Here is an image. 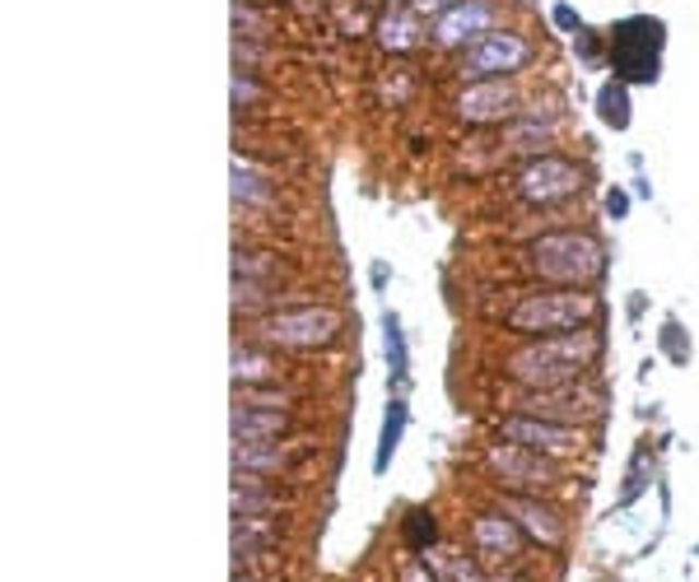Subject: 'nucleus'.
<instances>
[{"mask_svg": "<svg viewBox=\"0 0 699 582\" xmlns=\"http://www.w3.org/2000/svg\"><path fill=\"white\" fill-rule=\"evenodd\" d=\"M602 341L592 331H565V336H541L522 345L518 355L503 359V373L528 392H550V387H569L583 378V368L597 359Z\"/></svg>", "mask_w": 699, "mask_h": 582, "instance_id": "obj_1", "label": "nucleus"}, {"mask_svg": "<svg viewBox=\"0 0 699 582\" xmlns=\"http://www.w3.org/2000/svg\"><path fill=\"white\" fill-rule=\"evenodd\" d=\"M528 271L550 285H592L606 271V252L592 234H546L528 247Z\"/></svg>", "mask_w": 699, "mask_h": 582, "instance_id": "obj_2", "label": "nucleus"}, {"mask_svg": "<svg viewBox=\"0 0 699 582\" xmlns=\"http://www.w3.org/2000/svg\"><path fill=\"white\" fill-rule=\"evenodd\" d=\"M662 43H667V24L653 14H629L611 28V70L625 84H653L662 66Z\"/></svg>", "mask_w": 699, "mask_h": 582, "instance_id": "obj_3", "label": "nucleus"}, {"mask_svg": "<svg viewBox=\"0 0 699 582\" xmlns=\"http://www.w3.org/2000/svg\"><path fill=\"white\" fill-rule=\"evenodd\" d=\"M345 317L327 304H304V308H280L257 322V345H280V349H327L341 341Z\"/></svg>", "mask_w": 699, "mask_h": 582, "instance_id": "obj_4", "label": "nucleus"}, {"mask_svg": "<svg viewBox=\"0 0 699 582\" xmlns=\"http://www.w3.org/2000/svg\"><path fill=\"white\" fill-rule=\"evenodd\" d=\"M592 312H597L592 294H528L518 308H509L503 326L518 336H565L588 326Z\"/></svg>", "mask_w": 699, "mask_h": 582, "instance_id": "obj_5", "label": "nucleus"}, {"mask_svg": "<svg viewBox=\"0 0 699 582\" xmlns=\"http://www.w3.org/2000/svg\"><path fill=\"white\" fill-rule=\"evenodd\" d=\"M522 415H536V419H555V425H592V419H602L606 411V396L602 387L592 382H569V387H550V392H528L518 401Z\"/></svg>", "mask_w": 699, "mask_h": 582, "instance_id": "obj_6", "label": "nucleus"}, {"mask_svg": "<svg viewBox=\"0 0 699 582\" xmlns=\"http://www.w3.org/2000/svg\"><path fill=\"white\" fill-rule=\"evenodd\" d=\"M532 61V43L518 38V33H485V38H476L471 47H462V61H458V75L481 84V80H503L513 75V70H522Z\"/></svg>", "mask_w": 699, "mask_h": 582, "instance_id": "obj_7", "label": "nucleus"}, {"mask_svg": "<svg viewBox=\"0 0 699 582\" xmlns=\"http://www.w3.org/2000/svg\"><path fill=\"white\" fill-rule=\"evenodd\" d=\"M583 187V168L569 164V158H555V154H536L528 168L518 173L513 191L528 205H555V201H569L573 191Z\"/></svg>", "mask_w": 699, "mask_h": 582, "instance_id": "obj_8", "label": "nucleus"}, {"mask_svg": "<svg viewBox=\"0 0 699 582\" xmlns=\"http://www.w3.org/2000/svg\"><path fill=\"white\" fill-rule=\"evenodd\" d=\"M485 466L495 471V480L503 489H513V494H541V489L555 485L550 456H541V452L522 448V443H495L485 452Z\"/></svg>", "mask_w": 699, "mask_h": 582, "instance_id": "obj_9", "label": "nucleus"}, {"mask_svg": "<svg viewBox=\"0 0 699 582\" xmlns=\"http://www.w3.org/2000/svg\"><path fill=\"white\" fill-rule=\"evenodd\" d=\"M499 438H503V443L532 448L541 456H573V452H583V429L555 425V419H536V415H522V411L503 419Z\"/></svg>", "mask_w": 699, "mask_h": 582, "instance_id": "obj_10", "label": "nucleus"}, {"mask_svg": "<svg viewBox=\"0 0 699 582\" xmlns=\"http://www.w3.org/2000/svg\"><path fill=\"white\" fill-rule=\"evenodd\" d=\"M518 112V90L509 80H481L458 98V117L471 127H489V121H503Z\"/></svg>", "mask_w": 699, "mask_h": 582, "instance_id": "obj_11", "label": "nucleus"}, {"mask_svg": "<svg viewBox=\"0 0 699 582\" xmlns=\"http://www.w3.org/2000/svg\"><path fill=\"white\" fill-rule=\"evenodd\" d=\"M489 24H495V5H485V0H462V5L439 14L434 43L439 47H471L476 38H485Z\"/></svg>", "mask_w": 699, "mask_h": 582, "instance_id": "obj_12", "label": "nucleus"}, {"mask_svg": "<svg viewBox=\"0 0 699 582\" xmlns=\"http://www.w3.org/2000/svg\"><path fill=\"white\" fill-rule=\"evenodd\" d=\"M471 545H476L481 559H495V563H509L522 555V526L503 513H481L471 522Z\"/></svg>", "mask_w": 699, "mask_h": 582, "instance_id": "obj_13", "label": "nucleus"}, {"mask_svg": "<svg viewBox=\"0 0 699 582\" xmlns=\"http://www.w3.org/2000/svg\"><path fill=\"white\" fill-rule=\"evenodd\" d=\"M503 508H509L513 522H518L532 541H541V545H559V541H565V522H559L555 508H546V503L536 499V494H513V499L503 503Z\"/></svg>", "mask_w": 699, "mask_h": 582, "instance_id": "obj_14", "label": "nucleus"}, {"mask_svg": "<svg viewBox=\"0 0 699 582\" xmlns=\"http://www.w3.org/2000/svg\"><path fill=\"white\" fill-rule=\"evenodd\" d=\"M289 429V415L285 411H271V405H252V401H238L234 405V443H271Z\"/></svg>", "mask_w": 699, "mask_h": 582, "instance_id": "obj_15", "label": "nucleus"}, {"mask_svg": "<svg viewBox=\"0 0 699 582\" xmlns=\"http://www.w3.org/2000/svg\"><path fill=\"white\" fill-rule=\"evenodd\" d=\"M234 466L238 475H280L294 466V452L280 443H234Z\"/></svg>", "mask_w": 699, "mask_h": 582, "instance_id": "obj_16", "label": "nucleus"}, {"mask_svg": "<svg viewBox=\"0 0 699 582\" xmlns=\"http://www.w3.org/2000/svg\"><path fill=\"white\" fill-rule=\"evenodd\" d=\"M280 368L271 355H261L257 345H234V382L238 387H271Z\"/></svg>", "mask_w": 699, "mask_h": 582, "instance_id": "obj_17", "label": "nucleus"}, {"mask_svg": "<svg viewBox=\"0 0 699 582\" xmlns=\"http://www.w3.org/2000/svg\"><path fill=\"white\" fill-rule=\"evenodd\" d=\"M378 43L388 47V51H411V47H419V20H415V14H406V10L382 14Z\"/></svg>", "mask_w": 699, "mask_h": 582, "instance_id": "obj_18", "label": "nucleus"}, {"mask_svg": "<svg viewBox=\"0 0 699 582\" xmlns=\"http://www.w3.org/2000/svg\"><path fill=\"white\" fill-rule=\"evenodd\" d=\"M597 112H602L606 127H616V131L629 127V90H625V80H606V84H602Z\"/></svg>", "mask_w": 699, "mask_h": 582, "instance_id": "obj_19", "label": "nucleus"}, {"mask_svg": "<svg viewBox=\"0 0 699 582\" xmlns=\"http://www.w3.org/2000/svg\"><path fill=\"white\" fill-rule=\"evenodd\" d=\"M280 271L285 266H280V257H271V252H238V261H234V275L257 280V285H271V289H275Z\"/></svg>", "mask_w": 699, "mask_h": 582, "instance_id": "obj_20", "label": "nucleus"}, {"mask_svg": "<svg viewBox=\"0 0 699 582\" xmlns=\"http://www.w3.org/2000/svg\"><path fill=\"white\" fill-rule=\"evenodd\" d=\"M401 429H406V401H392L388 419H382V443H378V456H374L378 471H388L392 452H396V443H401Z\"/></svg>", "mask_w": 699, "mask_h": 582, "instance_id": "obj_21", "label": "nucleus"}, {"mask_svg": "<svg viewBox=\"0 0 699 582\" xmlns=\"http://www.w3.org/2000/svg\"><path fill=\"white\" fill-rule=\"evenodd\" d=\"M234 201L238 205H266L271 201V187L257 178V173L242 164V158H234Z\"/></svg>", "mask_w": 699, "mask_h": 582, "instance_id": "obj_22", "label": "nucleus"}, {"mask_svg": "<svg viewBox=\"0 0 699 582\" xmlns=\"http://www.w3.org/2000/svg\"><path fill=\"white\" fill-rule=\"evenodd\" d=\"M546 140H550V127H541V117H528L503 131V150H546Z\"/></svg>", "mask_w": 699, "mask_h": 582, "instance_id": "obj_23", "label": "nucleus"}, {"mask_svg": "<svg viewBox=\"0 0 699 582\" xmlns=\"http://www.w3.org/2000/svg\"><path fill=\"white\" fill-rule=\"evenodd\" d=\"M434 541H439V522H434V513H425V508H415L406 518V545L415 555H429Z\"/></svg>", "mask_w": 699, "mask_h": 582, "instance_id": "obj_24", "label": "nucleus"}, {"mask_svg": "<svg viewBox=\"0 0 699 582\" xmlns=\"http://www.w3.org/2000/svg\"><path fill=\"white\" fill-rule=\"evenodd\" d=\"M388 364H392L396 378H406V341H401L396 317H388Z\"/></svg>", "mask_w": 699, "mask_h": 582, "instance_id": "obj_25", "label": "nucleus"}, {"mask_svg": "<svg viewBox=\"0 0 699 582\" xmlns=\"http://www.w3.org/2000/svg\"><path fill=\"white\" fill-rule=\"evenodd\" d=\"M401 582H439L429 573V559H406L401 563Z\"/></svg>", "mask_w": 699, "mask_h": 582, "instance_id": "obj_26", "label": "nucleus"}, {"mask_svg": "<svg viewBox=\"0 0 699 582\" xmlns=\"http://www.w3.org/2000/svg\"><path fill=\"white\" fill-rule=\"evenodd\" d=\"M234 24H238V33L248 28V38H261V33H266V24H261L252 10H242V5H234Z\"/></svg>", "mask_w": 699, "mask_h": 582, "instance_id": "obj_27", "label": "nucleus"}, {"mask_svg": "<svg viewBox=\"0 0 699 582\" xmlns=\"http://www.w3.org/2000/svg\"><path fill=\"white\" fill-rule=\"evenodd\" d=\"M550 20H555L559 28H569V33H583V20H579V14H573L569 5H555V10H550Z\"/></svg>", "mask_w": 699, "mask_h": 582, "instance_id": "obj_28", "label": "nucleus"}, {"mask_svg": "<svg viewBox=\"0 0 699 582\" xmlns=\"http://www.w3.org/2000/svg\"><path fill=\"white\" fill-rule=\"evenodd\" d=\"M257 98H261V90H257V84L238 75V80H234V103H238V108H242V103H257Z\"/></svg>", "mask_w": 699, "mask_h": 582, "instance_id": "obj_29", "label": "nucleus"}, {"mask_svg": "<svg viewBox=\"0 0 699 582\" xmlns=\"http://www.w3.org/2000/svg\"><path fill=\"white\" fill-rule=\"evenodd\" d=\"M606 210H611V219H625V210H629V197H625L620 187H611V191H606Z\"/></svg>", "mask_w": 699, "mask_h": 582, "instance_id": "obj_30", "label": "nucleus"}, {"mask_svg": "<svg viewBox=\"0 0 699 582\" xmlns=\"http://www.w3.org/2000/svg\"><path fill=\"white\" fill-rule=\"evenodd\" d=\"M452 5H462V0H419V10H452Z\"/></svg>", "mask_w": 699, "mask_h": 582, "instance_id": "obj_31", "label": "nucleus"}, {"mask_svg": "<svg viewBox=\"0 0 699 582\" xmlns=\"http://www.w3.org/2000/svg\"><path fill=\"white\" fill-rule=\"evenodd\" d=\"M234 582H257V578H242V573H238V578H234Z\"/></svg>", "mask_w": 699, "mask_h": 582, "instance_id": "obj_32", "label": "nucleus"}]
</instances>
